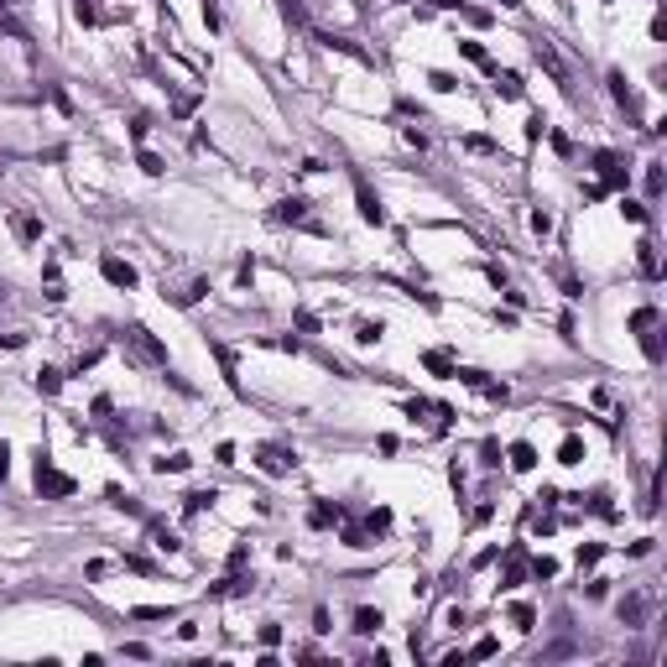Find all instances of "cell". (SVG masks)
<instances>
[{
  "label": "cell",
  "instance_id": "ba28073f",
  "mask_svg": "<svg viewBox=\"0 0 667 667\" xmlns=\"http://www.w3.org/2000/svg\"><path fill=\"white\" fill-rule=\"evenodd\" d=\"M647 605H651L647 594H625V599H620V620H625V625H642V620H647Z\"/></svg>",
  "mask_w": 667,
  "mask_h": 667
},
{
  "label": "cell",
  "instance_id": "ac0fdd59",
  "mask_svg": "<svg viewBox=\"0 0 667 667\" xmlns=\"http://www.w3.org/2000/svg\"><path fill=\"white\" fill-rule=\"evenodd\" d=\"M188 453H167V459H157V475H183V470H188Z\"/></svg>",
  "mask_w": 667,
  "mask_h": 667
},
{
  "label": "cell",
  "instance_id": "f546056e",
  "mask_svg": "<svg viewBox=\"0 0 667 667\" xmlns=\"http://www.w3.org/2000/svg\"><path fill=\"white\" fill-rule=\"evenodd\" d=\"M620 214L631 219V224H647V209H642V204H631V198H620Z\"/></svg>",
  "mask_w": 667,
  "mask_h": 667
},
{
  "label": "cell",
  "instance_id": "44dd1931",
  "mask_svg": "<svg viewBox=\"0 0 667 667\" xmlns=\"http://www.w3.org/2000/svg\"><path fill=\"white\" fill-rule=\"evenodd\" d=\"M511 625L516 631H532V625H537V610L532 605H511Z\"/></svg>",
  "mask_w": 667,
  "mask_h": 667
},
{
  "label": "cell",
  "instance_id": "7402d4cb",
  "mask_svg": "<svg viewBox=\"0 0 667 667\" xmlns=\"http://www.w3.org/2000/svg\"><path fill=\"white\" fill-rule=\"evenodd\" d=\"M282 6V16L292 21V26H308V11H302V0H276Z\"/></svg>",
  "mask_w": 667,
  "mask_h": 667
},
{
  "label": "cell",
  "instance_id": "f1b7e54d",
  "mask_svg": "<svg viewBox=\"0 0 667 667\" xmlns=\"http://www.w3.org/2000/svg\"><path fill=\"white\" fill-rule=\"evenodd\" d=\"M464 146L479 152V157H496V141H490V136H464Z\"/></svg>",
  "mask_w": 667,
  "mask_h": 667
},
{
  "label": "cell",
  "instance_id": "836d02e7",
  "mask_svg": "<svg viewBox=\"0 0 667 667\" xmlns=\"http://www.w3.org/2000/svg\"><path fill=\"white\" fill-rule=\"evenodd\" d=\"M126 568H136V573H157V563H152V558H141V553H130V558H126Z\"/></svg>",
  "mask_w": 667,
  "mask_h": 667
},
{
  "label": "cell",
  "instance_id": "cb8c5ba5",
  "mask_svg": "<svg viewBox=\"0 0 667 667\" xmlns=\"http://www.w3.org/2000/svg\"><path fill=\"white\" fill-rule=\"evenodd\" d=\"M136 162H141V172H146V178H162V172H167V167H162V157H157V152H141Z\"/></svg>",
  "mask_w": 667,
  "mask_h": 667
},
{
  "label": "cell",
  "instance_id": "d590c367",
  "mask_svg": "<svg viewBox=\"0 0 667 667\" xmlns=\"http://www.w3.org/2000/svg\"><path fill=\"white\" fill-rule=\"evenodd\" d=\"M532 230H537V235L553 230V214H548V209H537V214H532Z\"/></svg>",
  "mask_w": 667,
  "mask_h": 667
},
{
  "label": "cell",
  "instance_id": "7c38bea8",
  "mask_svg": "<svg viewBox=\"0 0 667 667\" xmlns=\"http://www.w3.org/2000/svg\"><path fill=\"white\" fill-rule=\"evenodd\" d=\"M355 631H360V636H370V631H381V610H370V605H360V610H355Z\"/></svg>",
  "mask_w": 667,
  "mask_h": 667
},
{
  "label": "cell",
  "instance_id": "5b68a950",
  "mask_svg": "<svg viewBox=\"0 0 667 667\" xmlns=\"http://www.w3.org/2000/svg\"><path fill=\"white\" fill-rule=\"evenodd\" d=\"M271 219L276 224H308V230H318V224L308 219V204H302V198H282V204L271 209Z\"/></svg>",
  "mask_w": 667,
  "mask_h": 667
},
{
  "label": "cell",
  "instance_id": "e0dca14e",
  "mask_svg": "<svg viewBox=\"0 0 667 667\" xmlns=\"http://www.w3.org/2000/svg\"><path fill=\"white\" fill-rule=\"evenodd\" d=\"M37 235H42V219H32V214H16V240H26V245H32Z\"/></svg>",
  "mask_w": 667,
  "mask_h": 667
},
{
  "label": "cell",
  "instance_id": "d6986e66",
  "mask_svg": "<svg viewBox=\"0 0 667 667\" xmlns=\"http://www.w3.org/2000/svg\"><path fill=\"white\" fill-rule=\"evenodd\" d=\"M37 391L58 396V391H63V370H37Z\"/></svg>",
  "mask_w": 667,
  "mask_h": 667
},
{
  "label": "cell",
  "instance_id": "5bb4252c",
  "mask_svg": "<svg viewBox=\"0 0 667 667\" xmlns=\"http://www.w3.org/2000/svg\"><path fill=\"white\" fill-rule=\"evenodd\" d=\"M339 516H344V511H339L334 501H318V506H313V527H334Z\"/></svg>",
  "mask_w": 667,
  "mask_h": 667
},
{
  "label": "cell",
  "instance_id": "8fae6325",
  "mask_svg": "<svg viewBox=\"0 0 667 667\" xmlns=\"http://www.w3.org/2000/svg\"><path fill=\"white\" fill-rule=\"evenodd\" d=\"M511 470H537V448H532V443H511Z\"/></svg>",
  "mask_w": 667,
  "mask_h": 667
},
{
  "label": "cell",
  "instance_id": "83f0119b",
  "mask_svg": "<svg viewBox=\"0 0 667 667\" xmlns=\"http://www.w3.org/2000/svg\"><path fill=\"white\" fill-rule=\"evenodd\" d=\"M428 84L438 89V94H453V89H459V78H453V73H428Z\"/></svg>",
  "mask_w": 667,
  "mask_h": 667
},
{
  "label": "cell",
  "instance_id": "277c9868",
  "mask_svg": "<svg viewBox=\"0 0 667 667\" xmlns=\"http://www.w3.org/2000/svg\"><path fill=\"white\" fill-rule=\"evenodd\" d=\"M99 271H104V282H115V287H136V266L130 261H120V256H99Z\"/></svg>",
  "mask_w": 667,
  "mask_h": 667
},
{
  "label": "cell",
  "instance_id": "4fadbf2b",
  "mask_svg": "<svg viewBox=\"0 0 667 667\" xmlns=\"http://www.w3.org/2000/svg\"><path fill=\"white\" fill-rule=\"evenodd\" d=\"M152 548H162V553H178L183 542H178V532H172V527H152Z\"/></svg>",
  "mask_w": 667,
  "mask_h": 667
},
{
  "label": "cell",
  "instance_id": "9a60e30c",
  "mask_svg": "<svg viewBox=\"0 0 667 667\" xmlns=\"http://www.w3.org/2000/svg\"><path fill=\"white\" fill-rule=\"evenodd\" d=\"M130 616H136V620H172L178 610H172V605H136Z\"/></svg>",
  "mask_w": 667,
  "mask_h": 667
},
{
  "label": "cell",
  "instance_id": "8d00e7d4",
  "mask_svg": "<svg viewBox=\"0 0 667 667\" xmlns=\"http://www.w3.org/2000/svg\"><path fill=\"white\" fill-rule=\"evenodd\" d=\"M355 339H360V344H376V339H381V324H360Z\"/></svg>",
  "mask_w": 667,
  "mask_h": 667
},
{
  "label": "cell",
  "instance_id": "7a4b0ae2",
  "mask_svg": "<svg viewBox=\"0 0 667 667\" xmlns=\"http://www.w3.org/2000/svg\"><path fill=\"white\" fill-rule=\"evenodd\" d=\"M256 470L271 475V479H282V475L298 470V453H292L287 443H261V448H256Z\"/></svg>",
  "mask_w": 667,
  "mask_h": 667
},
{
  "label": "cell",
  "instance_id": "74e56055",
  "mask_svg": "<svg viewBox=\"0 0 667 667\" xmlns=\"http://www.w3.org/2000/svg\"><path fill=\"white\" fill-rule=\"evenodd\" d=\"M276 642H282V631H276V625H261V647H266V651H271Z\"/></svg>",
  "mask_w": 667,
  "mask_h": 667
},
{
  "label": "cell",
  "instance_id": "9c48e42d",
  "mask_svg": "<svg viewBox=\"0 0 667 667\" xmlns=\"http://www.w3.org/2000/svg\"><path fill=\"white\" fill-rule=\"evenodd\" d=\"M422 365H428L433 376H453V370H459V365H453V355H448V350H428V355H422Z\"/></svg>",
  "mask_w": 667,
  "mask_h": 667
},
{
  "label": "cell",
  "instance_id": "4316f807",
  "mask_svg": "<svg viewBox=\"0 0 667 667\" xmlns=\"http://www.w3.org/2000/svg\"><path fill=\"white\" fill-rule=\"evenodd\" d=\"M522 553H511V568H506V584H501V589H516V584H522Z\"/></svg>",
  "mask_w": 667,
  "mask_h": 667
},
{
  "label": "cell",
  "instance_id": "2e32d148",
  "mask_svg": "<svg viewBox=\"0 0 667 667\" xmlns=\"http://www.w3.org/2000/svg\"><path fill=\"white\" fill-rule=\"evenodd\" d=\"M579 459H584V443H579V438L568 433L563 443H558V464H579Z\"/></svg>",
  "mask_w": 667,
  "mask_h": 667
},
{
  "label": "cell",
  "instance_id": "30bf717a",
  "mask_svg": "<svg viewBox=\"0 0 667 667\" xmlns=\"http://www.w3.org/2000/svg\"><path fill=\"white\" fill-rule=\"evenodd\" d=\"M214 501H219L214 490H188V496H183V511H188V516H198V511H209Z\"/></svg>",
  "mask_w": 667,
  "mask_h": 667
},
{
  "label": "cell",
  "instance_id": "3957f363",
  "mask_svg": "<svg viewBox=\"0 0 667 667\" xmlns=\"http://www.w3.org/2000/svg\"><path fill=\"white\" fill-rule=\"evenodd\" d=\"M126 344H130V350H136V360H146V365H167V344L157 339L152 329L130 324V329H126Z\"/></svg>",
  "mask_w": 667,
  "mask_h": 667
},
{
  "label": "cell",
  "instance_id": "ffe728a7",
  "mask_svg": "<svg viewBox=\"0 0 667 667\" xmlns=\"http://www.w3.org/2000/svg\"><path fill=\"white\" fill-rule=\"evenodd\" d=\"M636 261H642L647 276H657V245H651V240H642V245H636Z\"/></svg>",
  "mask_w": 667,
  "mask_h": 667
},
{
  "label": "cell",
  "instance_id": "6da1fadb",
  "mask_svg": "<svg viewBox=\"0 0 667 667\" xmlns=\"http://www.w3.org/2000/svg\"><path fill=\"white\" fill-rule=\"evenodd\" d=\"M37 496H42V501H63V496H73V479L52 470L47 448H37Z\"/></svg>",
  "mask_w": 667,
  "mask_h": 667
},
{
  "label": "cell",
  "instance_id": "1f68e13d",
  "mask_svg": "<svg viewBox=\"0 0 667 667\" xmlns=\"http://www.w3.org/2000/svg\"><path fill=\"white\" fill-rule=\"evenodd\" d=\"M479 459H485V464H501V443H496V438H485V443H479Z\"/></svg>",
  "mask_w": 667,
  "mask_h": 667
},
{
  "label": "cell",
  "instance_id": "484cf974",
  "mask_svg": "<svg viewBox=\"0 0 667 667\" xmlns=\"http://www.w3.org/2000/svg\"><path fill=\"white\" fill-rule=\"evenodd\" d=\"M459 52L470 63H479V68H490V58H485V47H479V42H459ZM490 73H496V68H490Z\"/></svg>",
  "mask_w": 667,
  "mask_h": 667
},
{
  "label": "cell",
  "instance_id": "f35d334b",
  "mask_svg": "<svg viewBox=\"0 0 667 667\" xmlns=\"http://www.w3.org/2000/svg\"><path fill=\"white\" fill-rule=\"evenodd\" d=\"M21 344H26L21 334H0V350H21Z\"/></svg>",
  "mask_w": 667,
  "mask_h": 667
},
{
  "label": "cell",
  "instance_id": "e575fe53",
  "mask_svg": "<svg viewBox=\"0 0 667 667\" xmlns=\"http://www.w3.org/2000/svg\"><path fill=\"white\" fill-rule=\"evenodd\" d=\"M470 657H496V636H479V642H475V651H470Z\"/></svg>",
  "mask_w": 667,
  "mask_h": 667
},
{
  "label": "cell",
  "instance_id": "d4e9b609",
  "mask_svg": "<svg viewBox=\"0 0 667 667\" xmlns=\"http://www.w3.org/2000/svg\"><path fill=\"white\" fill-rule=\"evenodd\" d=\"M365 527H370V532H376V537H381V532L391 527V511H386V506H376V511L365 516Z\"/></svg>",
  "mask_w": 667,
  "mask_h": 667
},
{
  "label": "cell",
  "instance_id": "d6a6232c",
  "mask_svg": "<svg viewBox=\"0 0 667 667\" xmlns=\"http://www.w3.org/2000/svg\"><path fill=\"white\" fill-rule=\"evenodd\" d=\"M532 573H537V579H553L558 563H553V558H532Z\"/></svg>",
  "mask_w": 667,
  "mask_h": 667
},
{
  "label": "cell",
  "instance_id": "52a82bcc",
  "mask_svg": "<svg viewBox=\"0 0 667 667\" xmlns=\"http://www.w3.org/2000/svg\"><path fill=\"white\" fill-rule=\"evenodd\" d=\"M209 355L219 360V370H224V386H230V391H240V360H235V350H230V344H209Z\"/></svg>",
  "mask_w": 667,
  "mask_h": 667
},
{
  "label": "cell",
  "instance_id": "603a6c76",
  "mask_svg": "<svg viewBox=\"0 0 667 667\" xmlns=\"http://www.w3.org/2000/svg\"><path fill=\"white\" fill-rule=\"evenodd\" d=\"M496 89H501L506 99H522V78H516V73H496Z\"/></svg>",
  "mask_w": 667,
  "mask_h": 667
},
{
  "label": "cell",
  "instance_id": "4dcf8cb0",
  "mask_svg": "<svg viewBox=\"0 0 667 667\" xmlns=\"http://www.w3.org/2000/svg\"><path fill=\"white\" fill-rule=\"evenodd\" d=\"M599 558H605V548H599V542H589V548H584V553H579V568H594V563H599Z\"/></svg>",
  "mask_w": 667,
  "mask_h": 667
},
{
  "label": "cell",
  "instance_id": "ab89813d",
  "mask_svg": "<svg viewBox=\"0 0 667 667\" xmlns=\"http://www.w3.org/2000/svg\"><path fill=\"white\" fill-rule=\"evenodd\" d=\"M6 459H11V448H6V443H0V479H6V470H11V464H6Z\"/></svg>",
  "mask_w": 667,
  "mask_h": 667
},
{
  "label": "cell",
  "instance_id": "8992f818",
  "mask_svg": "<svg viewBox=\"0 0 667 667\" xmlns=\"http://www.w3.org/2000/svg\"><path fill=\"white\" fill-rule=\"evenodd\" d=\"M355 204H360V219L365 224H386V209H381V198L365 188V183H355Z\"/></svg>",
  "mask_w": 667,
  "mask_h": 667
},
{
  "label": "cell",
  "instance_id": "60d3db41",
  "mask_svg": "<svg viewBox=\"0 0 667 667\" xmlns=\"http://www.w3.org/2000/svg\"><path fill=\"white\" fill-rule=\"evenodd\" d=\"M501 6H511V11H516V6H522V0H501Z\"/></svg>",
  "mask_w": 667,
  "mask_h": 667
}]
</instances>
